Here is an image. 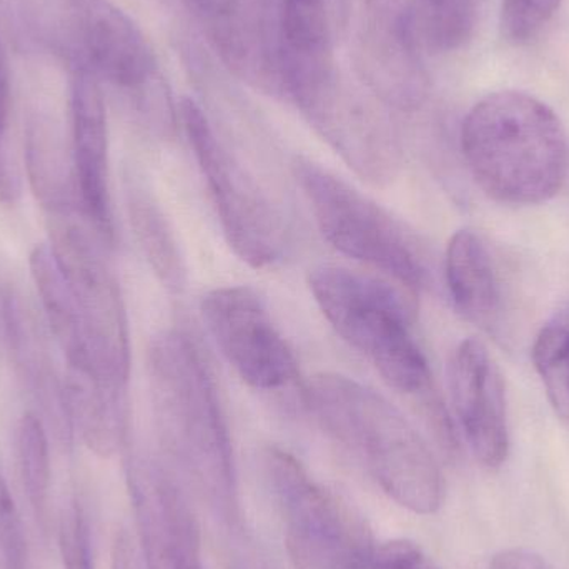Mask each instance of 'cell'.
<instances>
[{"instance_id":"26","label":"cell","mask_w":569,"mask_h":569,"mask_svg":"<svg viewBox=\"0 0 569 569\" xmlns=\"http://www.w3.org/2000/svg\"><path fill=\"white\" fill-rule=\"evenodd\" d=\"M12 109V87L6 50L0 42V202L12 206L22 192V179L19 169L9 152V122Z\"/></svg>"},{"instance_id":"22","label":"cell","mask_w":569,"mask_h":569,"mask_svg":"<svg viewBox=\"0 0 569 569\" xmlns=\"http://www.w3.org/2000/svg\"><path fill=\"white\" fill-rule=\"evenodd\" d=\"M17 467L23 493L37 520L46 523L50 503L49 437L42 418L26 413L17 428Z\"/></svg>"},{"instance_id":"16","label":"cell","mask_w":569,"mask_h":569,"mask_svg":"<svg viewBox=\"0 0 569 569\" xmlns=\"http://www.w3.org/2000/svg\"><path fill=\"white\" fill-rule=\"evenodd\" d=\"M445 276L457 310L491 333L503 310V295L493 256L478 233H455L445 259Z\"/></svg>"},{"instance_id":"19","label":"cell","mask_w":569,"mask_h":569,"mask_svg":"<svg viewBox=\"0 0 569 569\" xmlns=\"http://www.w3.org/2000/svg\"><path fill=\"white\" fill-rule=\"evenodd\" d=\"M478 0H410L398 33L411 53L460 49L477 26Z\"/></svg>"},{"instance_id":"17","label":"cell","mask_w":569,"mask_h":569,"mask_svg":"<svg viewBox=\"0 0 569 569\" xmlns=\"http://www.w3.org/2000/svg\"><path fill=\"white\" fill-rule=\"evenodd\" d=\"M288 96L333 80L327 0H279Z\"/></svg>"},{"instance_id":"1","label":"cell","mask_w":569,"mask_h":569,"mask_svg":"<svg viewBox=\"0 0 569 569\" xmlns=\"http://www.w3.org/2000/svg\"><path fill=\"white\" fill-rule=\"evenodd\" d=\"M147 368L160 463L226 523H236L239 487L232 438L202 351L186 331H162L150 345Z\"/></svg>"},{"instance_id":"12","label":"cell","mask_w":569,"mask_h":569,"mask_svg":"<svg viewBox=\"0 0 569 569\" xmlns=\"http://www.w3.org/2000/svg\"><path fill=\"white\" fill-rule=\"evenodd\" d=\"M262 467L287 537L345 548L371 560L377 543L367 523L333 491L318 483L293 455L283 448H267Z\"/></svg>"},{"instance_id":"23","label":"cell","mask_w":569,"mask_h":569,"mask_svg":"<svg viewBox=\"0 0 569 569\" xmlns=\"http://www.w3.org/2000/svg\"><path fill=\"white\" fill-rule=\"evenodd\" d=\"M533 361L551 407L569 421V303L560 308L538 335Z\"/></svg>"},{"instance_id":"3","label":"cell","mask_w":569,"mask_h":569,"mask_svg":"<svg viewBox=\"0 0 569 569\" xmlns=\"http://www.w3.org/2000/svg\"><path fill=\"white\" fill-rule=\"evenodd\" d=\"M461 149L478 186L498 202H547L567 176L563 126L550 107L528 93L485 97L465 119Z\"/></svg>"},{"instance_id":"9","label":"cell","mask_w":569,"mask_h":569,"mask_svg":"<svg viewBox=\"0 0 569 569\" xmlns=\"http://www.w3.org/2000/svg\"><path fill=\"white\" fill-rule=\"evenodd\" d=\"M200 313L220 353L247 385L277 391L297 378L293 351L252 288H216L203 295Z\"/></svg>"},{"instance_id":"20","label":"cell","mask_w":569,"mask_h":569,"mask_svg":"<svg viewBox=\"0 0 569 569\" xmlns=\"http://www.w3.org/2000/svg\"><path fill=\"white\" fill-rule=\"evenodd\" d=\"M29 263L43 313L60 350L66 353L69 370L86 373V350L79 308L52 247L37 246L30 253Z\"/></svg>"},{"instance_id":"14","label":"cell","mask_w":569,"mask_h":569,"mask_svg":"<svg viewBox=\"0 0 569 569\" xmlns=\"http://www.w3.org/2000/svg\"><path fill=\"white\" fill-rule=\"evenodd\" d=\"M70 77L72 157L79 210L100 239L110 243L116 232L109 189V126L102 86L80 73Z\"/></svg>"},{"instance_id":"28","label":"cell","mask_w":569,"mask_h":569,"mask_svg":"<svg viewBox=\"0 0 569 569\" xmlns=\"http://www.w3.org/2000/svg\"><path fill=\"white\" fill-rule=\"evenodd\" d=\"M295 569H368V561L343 548L284 537Z\"/></svg>"},{"instance_id":"13","label":"cell","mask_w":569,"mask_h":569,"mask_svg":"<svg viewBox=\"0 0 569 569\" xmlns=\"http://www.w3.org/2000/svg\"><path fill=\"white\" fill-rule=\"evenodd\" d=\"M451 405L465 441L485 468H500L510 450L507 398L500 370L480 340H465L448 367Z\"/></svg>"},{"instance_id":"29","label":"cell","mask_w":569,"mask_h":569,"mask_svg":"<svg viewBox=\"0 0 569 569\" xmlns=\"http://www.w3.org/2000/svg\"><path fill=\"white\" fill-rule=\"evenodd\" d=\"M368 569H440L418 545L407 540L377 545Z\"/></svg>"},{"instance_id":"25","label":"cell","mask_w":569,"mask_h":569,"mask_svg":"<svg viewBox=\"0 0 569 569\" xmlns=\"http://www.w3.org/2000/svg\"><path fill=\"white\" fill-rule=\"evenodd\" d=\"M563 0H505L501 9V30L508 42L523 46L531 42Z\"/></svg>"},{"instance_id":"5","label":"cell","mask_w":569,"mask_h":569,"mask_svg":"<svg viewBox=\"0 0 569 569\" xmlns=\"http://www.w3.org/2000/svg\"><path fill=\"white\" fill-rule=\"evenodd\" d=\"M308 287L328 323L390 387L407 395L430 390V368L415 340L410 291L340 266L311 270Z\"/></svg>"},{"instance_id":"31","label":"cell","mask_w":569,"mask_h":569,"mask_svg":"<svg viewBox=\"0 0 569 569\" xmlns=\"http://www.w3.org/2000/svg\"><path fill=\"white\" fill-rule=\"evenodd\" d=\"M110 569H147L140 548L136 547V541L127 531L117 533Z\"/></svg>"},{"instance_id":"30","label":"cell","mask_w":569,"mask_h":569,"mask_svg":"<svg viewBox=\"0 0 569 569\" xmlns=\"http://www.w3.org/2000/svg\"><path fill=\"white\" fill-rule=\"evenodd\" d=\"M488 569H555L540 555L527 548H510L491 558Z\"/></svg>"},{"instance_id":"27","label":"cell","mask_w":569,"mask_h":569,"mask_svg":"<svg viewBox=\"0 0 569 569\" xmlns=\"http://www.w3.org/2000/svg\"><path fill=\"white\" fill-rule=\"evenodd\" d=\"M0 568L29 569L26 528L2 473H0Z\"/></svg>"},{"instance_id":"7","label":"cell","mask_w":569,"mask_h":569,"mask_svg":"<svg viewBox=\"0 0 569 569\" xmlns=\"http://www.w3.org/2000/svg\"><path fill=\"white\" fill-rule=\"evenodd\" d=\"M293 176L321 236L335 250L410 291L427 287V257L400 220L313 160H295Z\"/></svg>"},{"instance_id":"15","label":"cell","mask_w":569,"mask_h":569,"mask_svg":"<svg viewBox=\"0 0 569 569\" xmlns=\"http://www.w3.org/2000/svg\"><path fill=\"white\" fill-rule=\"evenodd\" d=\"M2 315L10 348L16 355L23 380L36 395L57 438L63 443H70L73 423L67 408L63 383L53 370L40 323H37L32 311L23 307L22 300L12 291L3 295Z\"/></svg>"},{"instance_id":"21","label":"cell","mask_w":569,"mask_h":569,"mask_svg":"<svg viewBox=\"0 0 569 569\" xmlns=\"http://www.w3.org/2000/svg\"><path fill=\"white\" fill-rule=\"evenodd\" d=\"M27 173L37 200L50 216L80 212L76 167L52 137L33 126L27 140Z\"/></svg>"},{"instance_id":"11","label":"cell","mask_w":569,"mask_h":569,"mask_svg":"<svg viewBox=\"0 0 569 569\" xmlns=\"http://www.w3.org/2000/svg\"><path fill=\"white\" fill-rule=\"evenodd\" d=\"M127 485L147 569H206L199 521L180 481L157 458H136Z\"/></svg>"},{"instance_id":"6","label":"cell","mask_w":569,"mask_h":569,"mask_svg":"<svg viewBox=\"0 0 569 569\" xmlns=\"http://www.w3.org/2000/svg\"><path fill=\"white\" fill-rule=\"evenodd\" d=\"M79 212L50 216V247L79 308L86 373L113 400L127 403L130 333L120 284L100 249L99 233L77 222Z\"/></svg>"},{"instance_id":"2","label":"cell","mask_w":569,"mask_h":569,"mask_svg":"<svg viewBox=\"0 0 569 569\" xmlns=\"http://www.w3.org/2000/svg\"><path fill=\"white\" fill-rule=\"evenodd\" d=\"M305 400L325 433L355 455L395 503L423 517L440 510L445 483L437 458L388 398L325 371L308 381Z\"/></svg>"},{"instance_id":"24","label":"cell","mask_w":569,"mask_h":569,"mask_svg":"<svg viewBox=\"0 0 569 569\" xmlns=\"http://www.w3.org/2000/svg\"><path fill=\"white\" fill-rule=\"evenodd\" d=\"M59 550L63 569H93L92 531L79 500L70 501L60 515Z\"/></svg>"},{"instance_id":"4","label":"cell","mask_w":569,"mask_h":569,"mask_svg":"<svg viewBox=\"0 0 569 569\" xmlns=\"http://www.w3.org/2000/svg\"><path fill=\"white\" fill-rule=\"evenodd\" d=\"M23 30L70 76L116 87L150 109L159 70L149 40L110 0H19Z\"/></svg>"},{"instance_id":"10","label":"cell","mask_w":569,"mask_h":569,"mask_svg":"<svg viewBox=\"0 0 569 569\" xmlns=\"http://www.w3.org/2000/svg\"><path fill=\"white\" fill-rule=\"evenodd\" d=\"M182 2L239 79L270 96H288L282 22L276 0Z\"/></svg>"},{"instance_id":"18","label":"cell","mask_w":569,"mask_h":569,"mask_svg":"<svg viewBox=\"0 0 569 569\" xmlns=\"http://www.w3.org/2000/svg\"><path fill=\"white\" fill-rule=\"evenodd\" d=\"M127 209L137 242L163 287L180 293L187 283V267L177 242L176 232L152 190L140 182L129 180Z\"/></svg>"},{"instance_id":"8","label":"cell","mask_w":569,"mask_h":569,"mask_svg":"<svg viewBox=\"0 0 569 569\" xmlns=\"http://www.w3.org/2000/svg\"><path fill=\"white\" fill-rule=\"evenodd\" d=\"M180 116L230 249L253 269L276 266L287 247L282 213L256 177L220 142L196 102L182 100Z\"/></svg>"}]
</instances>
